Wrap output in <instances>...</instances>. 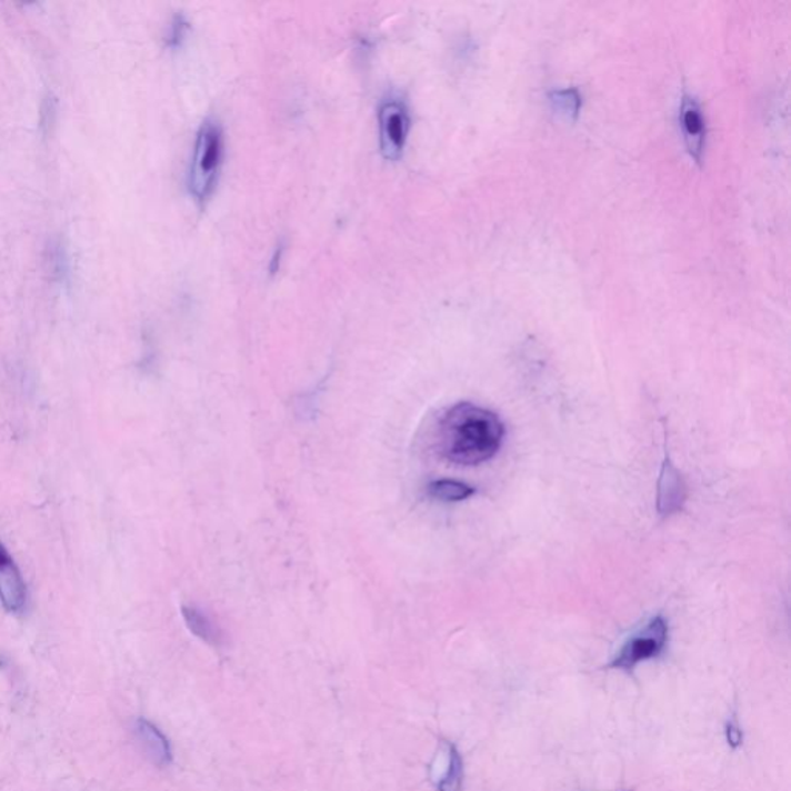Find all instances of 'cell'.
Returning <instances> with one entry per match:
<instances>
[{"instance_id":"13","label":"cell","mask_w":791,"mask_h":791,"mask_svg":"<svg viewBox=\"0 0 791 791\" xmlns=\"http://www.w3.org/2000/svg\"><path fill=\"white\" fill-rule=\"evenodd\" d=\"M727 742L730 749L738 750L743 743V731L738 718L733 715L727 723L725 728Z\"/></svg>"},{"instance_id":"11","label":"cell","mask_w":791,"mask_h":791,"mask_svg":"<svg viewBox=\"0 0 791 791\" xmlns=\"http://www.w3.org/2000/svg\"><path fill=\"white\" fill-rule=\"evenodd\" d=\"M431 498L439 501L445 502H460L469 500L473 497L474 490L472 485L465 484V482L454 481V480H438L430 482L429 488H427Z\"/></svg>"},{"instance_id":"7","label":"cell","mask_w":791,"mask_h":791,"mask_svg":"<svg viewBox=\"0 0 791 791\" xmlns=\"http://www.w3.org/2000/svg\"><path fill=\"white\" fill-rule=\"evenodd\" d=\"M680 128H682L683 138L690 156L695 161L702 160L703 148H705V120H703L702 109L698 99L685 94L680 106Z\"/></svg>"},{"instance_id":"6","label":"cell","mask_w":791,"mask_h":791,"mask_svg":"<svg viewBox=\"0 0 791 791\" xmlns=\"http://www.w3.org/2000/svg\"><path fill=\"white\" fill-rule=\"evenodd\" d=\"M0 601L8 612H22L27 604V584L6 545L0 543Z\"/></svg>"},{"instance_id":"3","label":"cell","mask_w":791,"mask_h":791,"mask_svg":"<svg viewBox=\"0 0 791 791\" xmlns=\"http://www.w3.org/2000/svg\"><path fill=\"white\" fill-rule=\"evenodd\" d=\"M670 642V624L663 615L652 617L644 627L628 637L614 659L609 662L611 670L632 672L640 663L658 659Z\"/></svg>"},{"instance_id":"4","label":"cell","mask_w":791,"mask_h":791,"mask_svg":"<svg viewBox=\"0 0 791 791\" xmlns=\"http://www.w3.org/2000/svg\"><path fill=\"white\" fill-rule=\"evenodd\" d=\"M411 128L409 107L402 99L390 98L379 109V142L387 160L402 157Z\"/></svg>"},{"instance_id":"14","label":"cell","mask_w":791,"mask_h":791,"mask_svg":"<svg viewBox=\"0 0 791 791\" xmlns=\"http://www.w3.org/2000/svg\"><path fill=\"white\" fill-rule=\"evenodd\" d=\"M186 31H188V22L184 21L183 16H177L176 21H173L172 27H170L169 46L176 47L178 43H181Z\"/></svg>"},{"instance_id":"12","label":"cell","mask_w":791,"mask_h":791,"mask_svg":"<svg viewBox=\"0 0 791 791\" xmlns=\"http://www.w3.org/2000/svg\"><path fill=\"white\" fill-rule=\"evenodd\" d=\"M549 99H551L553 109L560 110L561 113L577 117L580 112L581 97L577 89L553 90Z\"/></svg>"},{"instance_id":"9","label":"cell","mask_w":791,"mask_h":791,"mask_svg":"<svg viewBox=\"0 0 791 791\" xmlns=\"http://www.w3.org/2000/svg\"><path fill=\"white\" fill-rule=\"evenodd\" d=\"M444 751V769L437 779L438 791H462L464 785V761L460 750L452 742H442Z\"/></svg>"},{"instance_id":"8","label":"cell","mask_w":791,"mask_h":791,"mask_svg":"<svg viewBox=\"0 0 791 791\" xmlns=\"http://www.w3.org/2000/svg\"><path fill=\"white\" fill-rule=\"evenodd\" d=\"M134 731H137L138 741H140L142 750H144L146 757L150 759V762L156 763L157 767H168L172 763V747H170L169 739L166 738L163 731L156 723L144 718L138 719Z\"/></svg>"},{"instance_id":"1","label":"cell","mask_w":791,"mask_h":791,"mask_svg":"<svg viewBox=\"0 0 791 791\" xmlns=\"http://www.w3.org/2000/svg\"><path fill=\"white\" fill-rule=\"evenodd\" d=\"M504 424L493 411L460 402L439 422L438 444L442 457L458 465H480L500 452Z\"/></svg>"},{"instance_id":"2","label":"cell","mask_w":791,"mask_h":791,"mask_svg":"<svg viewBox=\"0 0 791 791\" xmlns=\"http://www.w3.org/2000/svg\"><path fill=\"white\" fill-rule=\"evenodd\" d=\"M224 156V137L219 122L206 120L198 130L189 189L198 204H206L219 183Z\"/></svg>"},{"instance_id":"10","label":"cell","mask_w":791,"mask_h":791,"mask_svg":"<svg viewBox=\"0 0 791 791\" xmlns=\"http://www.w3.org/2000/svg\"><path fill=\"white\" fill-rule=\"evenodd\" d=\"M181 614H183L186 627L189 628V631L197 635L198 639L203 640L204 643L211 644V647H220L221 642H223L220 629L201 609L183 607L181 608Z\"/></svg>"},{"instance_id":"5","label":"cell","mask_w":791,"mask_h":791,"mask_svg":"<svg viewBox=\"0 0 791 791\" xmlns=\"http://www.w3.org/2000/svg\"><path fill=\"white\" fill-rule=\"evenodd\" d=\"M687 501V484L682 474L671 462L670 454L664 452L662 470L658 485V510L662 517H671L683 509Z\"/></svg>"}]
</instances>
